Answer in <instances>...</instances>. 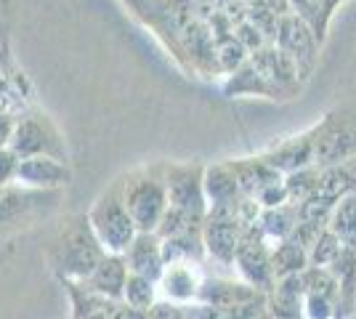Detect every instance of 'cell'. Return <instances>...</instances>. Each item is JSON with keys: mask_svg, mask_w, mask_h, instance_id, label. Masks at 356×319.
I'll list each match as a JSON object with an SVG mask.
<instances>
[{"mask_svg": "<svg viewBox=\"0 0 356 319\" xmlns=\"http://www.w3.org/2000/svg\"><path fill=\"white\" fill-rule=\"evenodd\" d=\"M356 157V104L330 109L314 125V165L332 167Z\"/></svg>", "mask_w": 356, "mask_h": 319, "instance_id": "obj_3", "label": "cell"}, {"mask_svg": "<svg viewBox=\"0 0 356 319\" xmlns=\"http://www.w3.org/2000/svg\"><path fill=\"white\" fill-rule=\"evenodd\" d=\"M296 224H298V205H293V202L280 205V208L261 211L258 213V221H255V227H258V231L268 240V245L290 240Z\"/></svg>", "mask_w": 356, "mask_h": 319, "instance_id": "obj_23", "label": "cell"}, {"mask_svg": "<svg viewBox=\"0 0 356 319\" xmlns=\"http://www.w3.org/2000/svg\"><path fill=\"white\" fill-rule=\"evenodd\" d=\"M232 32H234V38L239 40V46L245 48L248 54H255V51H261L264 46H268V38L252 24L250 19H239V22H234V24H232Z\"/></svg>", "mask_w": 356, "mask_h": 319, "instance_id": "obj_32", "label": "cell"}, {"mask_svg": "<svg viewBox=\"0 0 356 319\" xmlns=\"http://www.w3.org/2000/svg\"><path fill=\"white\" fill-rule=\"evenodd\" d=\"M202 176H205L202 163H163L168 205L189 213L194 218H205L208 199H205V189H202Z\"/></svg>", "mask_w": 356, "mask_h": 319, "instance_id": "obj_6", "label": "cell"}, {"mask_svg": "<svg viewBox=\"0 0 356 319\" xmlns=\"http://www.w3.org/2000/svg\"><path fill=\"white\" fill-rule=\"evenodd\" d=\"M70 179H72V170L67 163L43 157V154L19 160V170H16V183L38 192H59L61 186L70 183Z\"/></svg>", "mask_w": 356, "mask_h": 319, "instance_id": "obj_11", "label": "cell"}, {"mask_svg": "<svg viewBox=\"0 0 356 319\" xmlns=\"http://www.w3.org/2000/svg\"><path fill=\"white\" fill-rule=\"evenodd\" d=\"M186 306L170 304V301H157L149 309V319H184Z\"/></svg>", "mask_w": 356, "mask_h": 319, "instance_id": "obj_36", "label": "cell"}, {"mask_svg": "<svg viewBox=\"0 0 356 319\" xmlns=\"http://www.w3.org/2000/svg\"><path fill=\"white\" fill-rule=\"evenodd\" d=\"M157 301H160L157 282H152L147 277H138V274H128V282H125V290H122V304L131 306V309L149 311Z\"/></svg>", "mask_w": 356, "mask_h": 319, "instance_id": "obj_26", "label": "cell"}, {"mask_svg": "<svg viewBox=\"0 0 356 319\" xmlns=\"http://www.w3.org/2000/svg\"><path fill=\"white\" fill-rule=\"evenodd\" d=\"M223 93H226L229 99H234V96H266V99H282V93L277 91L266 77L252 67L250 59L245 61L234 75H229L226 85H223Z\"/></svg>", "mask_w": 356, "mask_h": 319, "instance_id": "obj_22", "label": "cell"}, {"mask_svg": "<svg viewBox=\"0 0 356 319\" xmlns=\"http://www.w3.org/2000/svg\"><path fill=\"white\" fill-rule=\"evenodd\" d=\"M327 269L338 279L335 319H351L356 311V250L343 247L338 253V259L332 261Z\"/></svg>", "mask_w": 356, "mask_h": 319, "instance_id": "obj_18", "label": "cell"}, {"mask_svg": "<svg viewBox=\"0 0 356 319\" xmlns=\"http://www.w3.org/2000/svg\"><path fill=\"white\" fill-rule=\"evenodd\" d=\"M319 167L309 165V167H300L296 173H287L284 176V189H287V197L293 205H300L306 199H312L319 189Z\"/></svg>", "mask_w": 356, "mask_h": 319, "instance_id": "obj_27", "label": "cell"}, {"mask_svg": "<svg viewBox=\"0 0 356 319\" xmlns=\"http://www.w3.org/2000/svg\"><path fill=\"white\" fill-rule=\"evenodd\" d=\"M216 8H223V6H229V3H234V0H210Z\"/></svg>", "mask_w": 356, "mask_h": 319, "instance_id": "obj_39", "label": "cell"}, {"mask_svg": "<svg viewBox=\"0 0 356 319\" xmlns=\"http://www.w3.org/2000/svg\"><path fill=\"white\" fill-rule=\"evenodd\" d=\"M122 202L128 208V215L134 218L136 231L154 234L165 211H168V192H165L163 163L131 170L120 179Z\"/></svg>", "mask_w": 356, "mask_h": 319, "instance_id": "obj_2", "label": "cell"}, {"mask_svg": "<svg viewBox=\"0 0 356 319\" xmlns=\"http://www.w3.org/2000/svg\"><path fill=\"white\" fill-rule=\"evenodd\" d=\"M88 221L93 234L99 237V243L104 245L106 253L122 256L131 243L136 240V224L128 215V208L122 202V192H120V179L106 192L99 195V199L93 202V208L88 213Z\"/></svg>", "mask_w": 356, "mask_h": 319, "instance_id": "obj_4", "label": "cell"}, {"mask_svg": "<svg viewBox=\"0 0 356 319\" xmlns=\"http://www.w3.org/2000/svg\"><path fill=\"white\" fill-rule=\"evenodd\" d=\"M271 266H274L277 279L298 277L300 272L309 269V253L296 240H282V243L271 245Z\"/></svg>", "mask_w": 356, "mask_h": 319, "instance_id": "obj_24", "label": "cell"}, {"mask_svg": "<svg viewBox=\"0 0 356 319\" xmlns=\"http://www.w3.org/2000/svg\"><path fill=\"white\" fill-rule=\"evenodd\" d=\"M356 195V157L354 160H346L341 165L322 167L319 173V189L314 197H319L327 205H338L343 197Z\"/></svg>", "mask_w": 356, "mask_h": 319, "instance_id": "obj_20", "label": "cell"}, {"mask_svg": "<svg viewBox=\"0 0 356 319\" xmlns=\"http://www.w3.org/2000/svg\"><path fill=\"white\" fill-rule=\"evenodd\" d=\"M202 189H205V199H208V211H226L232 205H237L245 197L239 192V183L232 173L229 163H216V165H205V176H202Z\"/></svg>", "mask_w": 356, "mask_h": 319, "instance_id": "obj_16", "label": "cell"}, {"mask_svg": "<svg viewBox=\"0 0 356 319\" xmlns=\"http://www.w3.org/2000/svg\"><path fill=\"white\" fill-rule=\"evenodd\" d=\"M341 250H343V243L330 231V229H325V231L314 240L312 247H309V266H322V269H327L332 261L338 259Z\"/></svg>", "mask_w": 356, "mask_h": 319, "instance_id": "obj_30", "label": "cell"}, {"mask_svg": "<svg viewBox=\"0 0 356 319\" xmlns=\"http://www.w3.org/2000/svg\"><path fill=\"white\" fill-rule=\"evenodd\" d=\"M226 163H229L234 179H237L239 192L250 199H255V195H258L261 189H266V186L284 179L282 173H277L261 154H258V157H237V160H226Z\"/></svg>", "mask_w": 356, "mask_h": 319, "instance_id": "obj_17", "label": "cell"}, {"mask_svg": "<svg viewBox=\"0 0 356 319\" xmlns=\"http://www.w3.org/2000/svg\"><path fill=\"white\" fill-rule=\"evenodd\" d=\"M61 282H64L67 295H70V304H72V319H86V317H90L93 311H99V309H104L106 306V298L96 295V293H90L86 285L70 282V279H61Z\"/></svg>", "mask_w": 356, "mask_h": 319, "instance_id": "obj_29", "label": "cell"}, {"mask_svg": "<svg viewBox=\"0 0 356 319\" xmlns=\"http://www.w3.org/2000/svg\"><path fill=\"white\" fill-rule=\"evenodd\" d=\"M160 243H163L165 266L168 263H200V266L208 263V253L202 245V229H194V231L178 234V237H168Z\"/></svg>", "mask_w": 356, "mask_h": 319, "instance_id": "obj_21", "label": "cell"}, {"mask_svg": "<svg viewBox=\"0 0 356 319\" xmlns=\"http://www.w3.org/2000/svg\"><path fill=\"white\" fill-rule=\"evenodd\" d=\"M274 46L296 61L303 83L312 77L314 67H316V61H319V48L322 46H319L314 30L300 19V16L290 11V14H284L282 19H280L277 35H274Z\"/></svg>", "mask_w": 356, "mask_h": 319, "instance_id": "obj_8", "label": "cell"}, {"mask_svg": "<svg viewBox=\"0 0 356 319\" xmlns=\"http://www.w3.org/2000/svg\"><path fill=\"white\" fill-rule=\"evenodd\" d=\"M258 295H264V293H258L255 288L245 285L242 279L226 277V274H205V279L200 285L197 304L210 306V309H229V306L252 301Z\"/></svg>", "mask_w": 356, "mask_h": 319, "instance_id": "obj_13", "label": "cell"}, {"mask_svg": "<svg viewBox=\"0 0 356 319\" xmlns=\"http://www.w3.org/2000/svg\"><path fill=\"white\" fill-rule=\"evenodd\" d=\"M330 218H332V205L322 202L319 197H312L298 205V221L309 224L316 229H330Z\"/></svg>", "mask_w": 356, "mask_h": 319, "instance_id": "obj_31", "label": "cell"}, {"mask_svg": "<svg viewBox=\"0 0 356 319\" xmlns=\"http://www.w3.org/2000/svg\"><path fill=\"white\" fill-rule=\"evenodd\" d=\"M106 256L104 245L93 234L86 213L72 215L51 243V263L59 279L83 282Z\"/></svg>", "mask_w": 356, "mask_h": 319, "instance_id": "obj_1", "label": "cell"}, {"mask_svg": "<svg viewBox=\"0 0 356 319\" xmlns=\"http://www.w3.org/2000/svg\"><path fill=\"white\" fill-rule=\"evenodd\" d=\"M245 231L248 229L232 215L229 208L226 211H208L205 221H202V245H205L208 261H213L221 269H232Z\"/></svg>", "mask_w": 356, "mask_h": 319, "instance_id": "obj_9", "label": "cell"}, {"mask_svg": "<svg viewBox=\"0 0 356 319\" xmlns=\"http://www.w3.org/2000/svg\"><path fill=\"white\" fill-rule=\"evenodd\" d=\"M205 274H208L205 266H200V263H168L160 282H157L160 301H170L178 306L197 304L200 285H202Z\"/></svg>", "mask_w": 356, "mask_h": 319, "instance_id": "obj_10", "label": "cell"}, {"mask_svg": "<svg viewBox=\"0 0 356 319\" xmlns=\"http://www.w3.org/2000/svg\"><path fill=\"white\" fill-rule=\"evenodd\" d=\"M303 317L306 319H335V301L322 295L303 293Z\"/></svg>", "mask_w": 356, "mask_h": 319, "instance_id": "obj_34", "label": "cell"}, {"mask_svg": "<svg viewBox=\"0 0 356 319\" xmlns=\"http://www.w3.org/2000/svg\"><path fill=\"white\" fill-rule=\"evenodd\" d=\"M255 202H258V208H261V211L287 205L290 197H287V189H284V179L282 181H277V183H271V186H266V189H261V192L255 195Z\"/></svg>", "mask_w": 356, "mask_h": 319, "instance_id": "obj_35", "label": "cell"}, {"mask_svg": "<svg viewBox=\"0 0 356 319\" xmlns=\"http://www.w3.org/2000/svg\"><path fill=\"white\" fill-rule=\"evenodd\" d=\"M261 319H271V317H268V314H264V317H261Z\"/></svg>", "mask_w": 356, "mask_h": 319, "instance_id": "obj_40", "label": "cell"}, {"mask_svg": "<svg viewBox=\"0 0 356 319\" xmlns=\"http://www.w3.org/2000/svg\"><path fill=\"white\" fill-rule=\"evenodd\" d=\"M232 269L239 274V279L245 285H250L264 295H268L274 290L277 277H274V266H271V245L258 231V227H250L242 234V243L237 247Z\"/></svg>", "mask_w": 356, "mask_h": 319, "instance_id": "obj_7", "label": "cell"}, {"mask_svg": "<svg viewBox=\"0 0 356 319\" xmlns=\"http://www.w3.org/2000/svg\"><path fill=\"white\" fill-rule=\"evenodd\" d=\"M266 314V295H258L245 304L229 306V309H218V319H261Z\"/></svg>", "mask_w": 356, "mask_h": 319, "instance_id": "obj_33", "label": "cell"}, {"mask_svg": "<svg viewBox=\"0 0 356 319\" xmlns=\"http://www.w3.org/2000/svg\"><path fill=\"white\" fill-rule=\"evenodd\" d=\"M261 157H264L277 173H282V176L296 173L300 167L314 165V125L309 131L298 133V136L277 141L274 147H268L266 152H261Z\"/></svg>", "mask_w": 356, "mask_h": 319, "instance_id": "obj_12", "label": "cell"}, {"mask_svg": "<svg viewBox=\"0 0 356 319\" xmlns=\"http://www.w3.org/2000/svg\"><path fill=\"white\" fill-rule=\"evenodd\" d=\"M115 304H118V301H106L104 309L93 311V314H90V317H86V319H115Z\"/></svg>", "mask_w": 356, "mask_h": 319, "instance_id": "obj_38", "label": "cell"}, {"mask_svg": "<svg viewBox=\"0 0 356 319\" xmlns=\"http://www.w3.org/2000/svg\"><path fill=\"white\" fill-rule=\"evenodd\" d=\"M128 263L122 256H115V253H106L102 263L88 274V279H83L80 285H86L90 293L102 295L106 301H122V290H125V282H128Z\"/></svg>", "mask_w": 356, "mask_h": 319, "instance_id": "obj_15", "label": "cell"}, {"mask_svg": "<svg viewBox=\"0 0 356 319\" xmlns=\"http://www.w3.org/2000/svg\"><path fill=\"white\" fill-rule=\"evenodd\" d=\"M122 259L128 263V272L147 277L152 282H160V277L165 272L163 261V243L157 234H144L138 231L136 240L131 243V247L122 253Z\"/></svg>", "mask_w": 356, "mask_h": 319, "instance_id": "obj_14", "label": "cell"}, {"mask_svg": "<svg viewBox=\"0 0 356 319\" xmlns=\"http://www.w3.org/2000/svg\"><path fill=\"white\" fill-rule=\"evenodd\" d=\"M266 314L271 319H306L303 317V285L300 274L277 279L274 290L266 295Z\"/></svg>", "mask_w": 356, "mask_h": 319, "instance_id": "obj_19", "label": "cell"}, {"mask_svg": "<svg viewBox=\"0 0 356 319\" xmlns=\"http://www.w3.org/2000/svg\"><path fill=\"white\" fill-rule=\"evenodd\" d=\"M8 149L24 160V157H54L67 163V147L61 138L59 128L51 122L43 112H24L14 122V131L8 138Z\"/></svg>", "mask_w": 356, "mask_h": 319, "instance_id": "obj_5", "label": "cell"}, {"mask_svg": "<svg viewBox=\"0 0 356 319\" xmlns=\"http://www.w3.org/2000/svg\"><path fill=\"white\" fill-rule=\"evenodd\" d=\"M330 231L343 243V247L356 250V195L343 197L335 208H332V218H330Z\"/></svg>", "mask_w": 356, "mask_h": 319, "instance_id": "obj_25", "label": "cell"}, {"mask_svg": "<svg viewBox=\"0 0 356 319\" xmlns=\"http://www.w3.org/2000/svg\"><path fill=\"white\" fill-rule=\"evenodd\" d=\"M14 122H16V117H11V115H0V149L8 147V138H11V131H14Z\"/></svg>", "mask_w": 356, "mask_h": 319, "instance_id": "obj_37", "label": "cell"}, {"mask_svg": "<svg viewBox=\"0 0 356 319\" xmlns=\"http://www.w3.org/2000/svg\"><path fill=\"white\" fill-rule=\"evenodd\" d=\"M300 285H303V293H309V295H322V298H330V301L338 304V279L332 277L330 269L309 266L306 272H300Z\"/></svg>", "mask_w": 356, "mask_h": 319, "instance_id": "obj_28", "label": "cell"}]
</instances>
